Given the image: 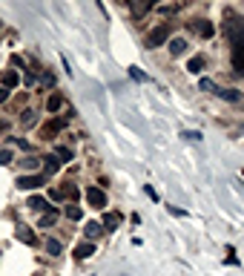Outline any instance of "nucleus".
I'll list each match as a JSON object with an SVG mask.
<instances>
[{"label": "nucleus", "instance_id": "nucleus-2", "mask_svg": "<svg viewBox=\"0 0 244 276\" xmlns=\"http://www.w3.org/2000/svg\"><path fill=\"white\" fill-rule=\"evenodd\" d=\"M170 32H173V26L170 23H161V26H155L152 32H149V38H146V43L155 49V46H161V43H167L170 40Z\"/></svg>", "mask_w": 244, "mask_h": 276}, {"label": "nucleus", "instance_id": "nucleus-29", "mask_svg": "<svg viewBox=\"0 0 244 276\" xmlns=\"http://www.w3.org/2000/svg\"><path fill=\"white\" fill-rule=\"evenodd\" d=\"M20 121H23V124H32V121H35V113H29V110H26V113L20 115Z\"/></svg>", "mask_w": 244, "mask_h": 276}, {"label": "nucleus", "instance_id": "nucleus-26", "mask_svg": "<svg viewBox=\"0 0 244 276\" xmlns=\"http://www.w3.org/2000/svg\"><path fill=\"white\" fill-rule=\"evenodd\" d=\"M181 138H187V141H198V138H201V132H193V130H187V132H181Z\"/></svg>", "mask_w": 244, "mask_h": 276}, {"label": "nucleus", "instance_id": "nucleus-14", "mask_svg": "<svg viewBox=\"0 0 244 276\" xmlns=\"http://www.w3.org/2000/svg\"><path fill=\"white\" fill-rule=\"evenodd\" d=\"M233 69L236 75H244V52H233Z\"/></svg>", "mask_w": 244, "mask_h": 276}, {"label": "nucleus", "instance_id": "nucleus-5", "mask_svg": "<svg viewBox=\"0 0 244 276\" xmlns=\"http://www.w3.org/2000/svg\"><path fill=\"white\" fill-rule=\"evenodd\" d=\"M78 196H81V190L75 184H66L61 190H52V198H78Z\"/></svg>", "mask_w": 244, "mask_h": 276}, {"label": "nucleus", "instance_id": "nucleus-15", "mask_svg": "<svg viewBox=\"0 0 244 276\" xmlns=\"http://www.w3.org/2000/svg\"><path fill=\"white\" fill-rule=\"evenodd\" d=\"M118 225H121V216H118V213H109V216H104V228H106V230H115Z\"/></svg>", "mask_w": 244, "mask_h": 276}, {"label": "nucleus", "instance_id": "nucleus-16", "mask_svg": "<svg viewBox=\"0 0 244 276\" xmlns=\"http://www.w3.org/2000/svg\"><path fill=\"white\" fill-rule=\"evenodd\" d=\"M64 118H55V121H52V124H46V127H43V135H52V132H58V130H64Z\"/></svg>", "mask_w": 244, "mask_h": 276}, {"label": "nucleus", "instance_id": "nucleus-25", "mask_svg": "<svg viewBox=\"0 0 244 276\" xmlns=\"http://www.w3.org/2000/svg\"><path fill=\"white\" fill-rule=\"evenodd\" d=\"M130 75L135 78V81H146V75L141 72V69H138V66H130Z\"/></svg>", "mask_w": 244, "mask_h": 276}, {"label": "nucleus", "instance_id": "nucleus-12", "mask_svg": "<svg viewBox=\"0 0 244 276\" xmlns=\"http://www.w3.org/2000/svg\"><path fill=\"white\" fill-rule=\"evenodd\" d=\"M170 52L178 58V55H184L187 52V40H181V38H175V40H170Z\"/></svg>", "mask_w": 244, "mask_h": 276}, {"label": "nucleus", "instance_id": "nucleus-1", "mask_svg": "<svg viewBox=\"0 0 244 276\" xmlns=\"http://www.w3.org/2000/svg\"><path fill=\"white\" fill-rule=\"evenodd\" d=\"M224 35H227L233 52H244V20L242 17H230L224 23Z\"/></svg>", "mask_w": 244, "mask_h": 276}, {"label": "nucleus", "instance_id": "nucleus-4", "mask_svg": "<svg viewBox=\"0 0 244 276\" xmlns=\"http://www.w3.org/2000/svg\"><path fill=\"white\" fill-rule=\"evenodd\" d=\"M15 184L20 187V190H37V187L46 184V176H20Z\"/></svg>", "mask_w": 244, "mask_h": 276}, {"label": "nucleus", "instance_id": "nucleus-8", "mask_svg": "<svg viewBox=\"0 0 244 276\" xmlns=\"http://www.w3.org/2000/svg\"><path fill=\"white\" fill-rule=\"evenodd\" d=\"M61 158H58V156H46V158H43V176H52V173H55V170H58V167H61Z\"/></svg>", "mask_w": 244, "mask_h": 276}, {"label": "nucleus", "instance_id": "nucleus-9", "mask_svg": "<svg viewBox=\"0 0 244 276\" xmlns=\"http://www.w3.org/2000/svg\"><path fill=\"white\" fill-rule=\"evenodd\" d=\"M92 253H95V244L92 242H81L78 247H75V256H78V259H89Z\"/></svg>", "mask_w": 244, "mask_h": 276}, {"label": "nucleus", "instance_id": "nucleus-31", "mask_svg": "<svg viewBox=\"0 0 244 276\" xmlns=\"http://www.w3.org/2000/svg\"><path fill=\"white\" fill-rule=\"evenodd\" d=\"M20 164H23V167H37V161H35V158H23Z\"/></svg>", "mask_w": 244, "mask_h": 276}, {"label": "nucleus", "instance_id": "nucleus-11", "mask_svg": "<svg viewBox=\"0 0 244 276\" xmlns=\"http://www.w3.org/2000/svg\"><path fill=\"white\" fill-rule=\"evenodd\" d=\"M61 107H64V98H61V92L49 95V101H46V110H49V113H58Z\"/></svg>", "mask_w": 244, "mask_h": 276}, {"label": "nucleus", "instance_id": "nucleus-30", "mask_svg": "<svg viewBox=\"0 0 244 276\" xmlns=\"http://www.w3.org/2000/svg\"><path fill=\"white\" fill-rule=\"evenodd\" d=\"M52 83H55V75H52V72H46V75H43V86H52Z\"/></svg>", "mask_w": 244, "mask_h": 276}, {"label": "nucleus", "instance_id": "nucleus-24", "mask_svg": "<svg viewBox=\"0 0 244 276\" xmlns=\"http://www.w3.org/2000/svg\"><path fill=\"white\" fill-rule=\"evenodd\" d=\"M55 156H58V158H64V164H66L69 158H72V150H69V147H58V153H55Z\"/></svg>", "mask_w": 244, "mask_h": 276}, {"label": "nucleus", "instance_id": "nucleus-19", "mask_svg": "<svg viewBox=\"0 0 244 276\" xmlns=\"http://www.w3.org/2000/svg\"><path fill=\"white\" fill-rule=\"evenodd\" d=\"M46 250L52 253V256H61V250H64V247H61L58 239H46Z\"/></svg>", "mask_w": 244, "mask_h": 276}, {"label": "nucleus", "instance_id": "nucleus-20", "mask_svg": "<svg viewBox=\"0 0 244 276\" xmlns=\"http://www.w3.org/2000/svg\"><path fill=\"white\" fill-rule=\"evenodd\" d=\"M3 83H6V89H9V86H17V83H20L17 72H3Z\"/></svg>", "mask_w": 244, "mask_h": 276}, {"label": "nucleus", "instance_id": "nucleus-27", "mask_svg": "<svg viewBox=\"0 0 244 276\" xmlns=\"http://www.w3.org/2000/svg\"><path fill=\"white\" fill-rule=\"evenodd\" d=\"M146 9H152V3H144V6H132V12H135V15H144Z\"/></svg>", "mask_w": 244, "mask_h": 276}, {"label": "nucleus", "instance_id": "nucleus-6", "mask_svg": "<svg viewBox=\"0 0 244 276\" xmlns=\"http://www.w3.org/2000/svg\"><path fill=\"white\" fill-rule=\"evenodd\" d=\"M195 35H201V38H212L215 35V26L212 23H207V20H198V23H193Z\"/></svg>", "mask_w": 244, "mask_h": 276}, {"label": "nucleus", "instance_id": "nucleus-23", "mask_svg": "<svg viewBox=\"0 0 244 276\" xmlns=\"http://www.w3.org/2000/svg\"><path fill=\"white\" fill-rule=\"evenodd\" d=\"M66 216H69L72 222H78V219H83V210L81 207H75V204H69V207H66Z\"/></svg>", "mask_w": 244, "mask_h": 276}, {"label": "nucleus", "instance_id": "nucleus-13", "mask_svg": "<svg viewBox=\"0 0 244 276\" xmlns=\"http://www.w3.org/2000/svg\"><path fill=\"white\" fill-rule=\"evenodd\" d=\"M15 236H17V239H20V242H26V244H35V236H32V230H29V228H23V225H20V228L15 230Z\"/></svg>", "mask_w": 244, "mask_h": 276}, {"label": "nucleus", "instance_id": "nucleus-21", "mask_svg": "<svg viewBox=\"0 0 244 276\" xmlns=\"http://www.w3.org/2000/svg\"><path fill=\"white\" fill-rule=\"evenodd\" d=\"M218 98H224V101H230V104H236V101H239V92H236V89H218Z\"/></svg>", "mask_w": 244, "mask_h": 276}, {"label": "nucleus", "instance_id": "nucleus-18", "mask_svg": "<svg viewBox=\"0 0 244 276\" xmlns=\"http://www.w3.org/2000/svg\"><path fill=\"white\" fill-rule=\"evenodd\" d=\"M55 219H58V210H49L46 216H40L37 225H40V228H49V225H55Z\"/></svg>", "mask_w": 244, "mask_h": 276}, {"label": "nucleus", "instance_id": "nucleus-28", "mask_svg": "<svg viewBox=\"0 0 244 276\" xmlns=\"http://www.w3.org/2000/svg\"><path fill=\"white\" fill-rule=\"evenodd\" d=\"M12 161V153L9 150H0V164H9Z\"/></svg>", "mask_w": 244, "mask_h": 276}, {"label": "nucleus", "instance_id": "nucleus-3", "mask_svg": "<svg viewBox=\"0 0 244 276\" xmlns=\"http://www.w3.org/2000/svg\"><path fill=\"white\" fill-rule=\"evenodd\" d=\"M86 201H89V207L104 210V207H106V193H104L101 187H86Z\"/></svg>", "mask_w": 244, "mask_h": 276}, {"label": "nucleus", "instance_id": "nucleus-32", "mask_svg": "<svg viewBox=\"0 0 244 276\" xmlns=\"http://www.w3.org/2000/svg\"><path fill=\"white\" fill-rule=\"evenodd\" d=\"M6 98H9V89H6V86H0V104H3Z\"/></svg>", "mask_w": 244, "mask_h": 276}, {"label": "nucleus", "instance_id": "nucleus-10", "mask_svg": "<svg viewBox=\"0 0 244 276\" xmlns=\"http://www.w3.org/2000/svg\"><path fill=\"white\" fill-rule=\"evenodd\" d=\"M83 233H86V239H98V236L104 233V228H101L98 222H86V228H83Z\"/></svg>", "mask_w": 244, "mask_h": 276}, {"label": "nucleus", "instance_id": "nucleus-22", "mask_svg": "<svg viewBox=\"0 0 244 276\" xmlns=\"http://www.w3.org/2000/svg\"><path fill=\"white\" fill-rule=\"evenodd\" d=\"M187 69H190V72H193V75H198V72H201V69H204V58H193V61H190V64H187Z\"/></svg>", "mask_w": 244, "mask_h": 276}, {"label": "nucleus", "instance_id": "nucleus-17", "mask_svg": "<svg viewBox=\"0 0 244 276\" xmlns=\"http://www.w3.org/2000/svg\"><path fill=\"white\" fill-rule=\"evenodd\" d=\"M198 86H201L204 92H212V95H218V89H221V86H215L210 78H201V81H198Z\"/></svg>", "mask_w": 244, "mask_h": 276}, {"label": "nucleus", "instance_id": "nucleus-7", "mask_svg": "<svg viewBox=\"0 0 244 276\" xmlns=\"http://www.w3.org/2000/svg\"><path fill=\"white\" fill-rule=\"evenodd\" d=\"M29 210H32V213H46L49 210V201L43 198V196H32V198H29Z\"/></svg>", "mask_w": 244, "mask_h": 276}]
</instances>
